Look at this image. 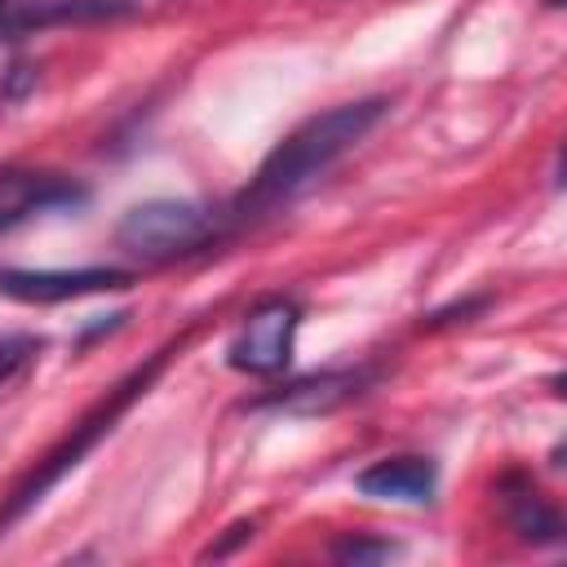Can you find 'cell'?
Here are the masks:
<instances>
[{
    "mask_svg": "<svg viewBox=\"0 0 567 567\" xmlns=\"http://www.w3.org/2000/svg\"><path fill=\"white\" fill-rule=\"evenodd\" d=\"M385 115V97H363V102H341L323 115H310L301 128H292L257 168L252 186L239 195L235 213L239 217H261L301 195L323 168H332L350 146H359L372 124Z\"/></svg>",
    "mask_w": 567,
    "mask_h": 567,
    "instance_id": "1",
    "label": "cell"
},
{
    "mask_svg": "<svg viewBox=\"0 0 567 567\" xmlns=\"http://www.w3.org/2000/svg\"><path fill=\"white\" fill-rule=\"evenodd\" d=\"M164 354H168V350H164ZM164 354H155V359H151L146 368H137L133 377H124V381L115 385V394H111L106 403H97V408H93V412H89V416H84V421H80V425H75V430H71V434H66V439L44 456V461H40V470H35V474H31V478L9 496V505L0 509V536H4V532H9L27 509H35V505L44 501V492H49V487H58V483H62V478H66V474H71V470H75V465L97 447V439H102V434H111V425L124 416V408H128V403H133V399L155 381V372L164 368Z\"/></svg>",
    "mask_w": 567,
    "mask_h": 567,
    "instance_id": "2",
    "label": "cell"
},
{
    "mask_svg": "<svg viewBox=\"0 0 567 567\" xmlns=\"http://www.w3.org/2000/svg\"><path fill=\"white\" fill-rule=\"evenodd\" d=\"M217 235V213L186 204V199H146L128 208L115 226L120 248L146 257V261H168L190 248H204Z\"/></svg>",
    "mask_w": 567,
    "mask_h": 567,
    "instance_id": "3",
    "label": "cell"
},
{
    "mask_svg": "<svg viewBox=\"0 0 567 567\" xmlns=\"http://www.w3.org/2000/svg\"><path fill=\"white\" fill-rule=\"evenodd\" d=\"M297 323H301L297 301H284V297L261 301V306L244 319V328L235 332V341H230V350H226V363L239 368V372H257V377L284 372L288 359H292Z\"/></svg>",
    "mask_w": 567,
    "mask_h": 567,
    "instance_id": "4",
    "label": "cell"
},
{
    "mask_svg": "<svg viewBox=\"0 0 567 567\" xmlns=\"http://www.w3.org/2000/svg\"><path fill=\"white\" fill-rule=\"evenodd\" d=\"M111 288H133V270L120 266H80V270H0V297L13 301H71L84 292H111Z\"/></svg>",
    "mask_w": 567,
    "mask_h": 567,
    "instance_id": "5",
    "label": "cell"
},
{
    "mask_svg": "<svg viewBox=\"0 0 567 567\" xmlns=\"http://www.w3.org/2000/svg\"><path fill=\"white\" fill-rule=\"evenodd\" d=\"M89 190L62 173H35V168H0V230L27 221L31 213L49 208H80Z\"/></svg>",
    "mask_w": 567,
    "mask_h": 567,
    "instance_id": "6",
    "label": "cell"
},
{
    "mask_svg": "<svg viewBox=\"0 0 567 567\" xmlns=\"http://www.w3.org/2000/svg\"><path fill=\"white\" fill-rule=\"evenodd\" d=\"M372 368H346V372H319V377H306L279 394H266L257 399L252 408H275V412H292V416H319V412H332L350 399H359L368 385H372Z\"/></svg>",
    "mask_w": 567,
    "mask_h": 567,
    "instance_id": "7",
    "label": "cell"
},
{
    "mask_svg": "<svg viewBox=\"0 0 567 567\" xmlns=\"http://www.w3.org/2000/svg\"><path fill=\"white\" fill-rule=\"evenodd\" d=\"M434 461L430 456H385L354 474V487L372 501H430L434 492Z\"/></svg>",
    "mask_w": 567,
    "mask_h": 567,
    "instance_id": "8",
    "label": "cell"
},
{
    "mask_svg": "<svg viewBox=\"0 0 567 567\" xmlns=\"http://www.w3.org/2000/svg\"><path fill=\"white\" fill-rule=\"evenodd\" d=\"M509 527L523 536V540H532V545H558L563 540V518H558V509L540 496V492H518V496H509Z\"/></svg>",
    "mask_w": 567,
    "mask_h": 567,
    "instance_id": "9",
    "label": "cell"
},
{
    "mask_svg": "<svg viewBox=\"0 0 567 567\" xmlns=\"http://www.w3.org/2000/svg\"><path fill=\"white\" fill-rule=\"evenodd\" d=\"M35 350H40V341L35 337H27V332H13V337H0V390L35 359Z\"/></svg>",
    "mask_w": 567,
    "mask_h": 567,
    "instance_id": "10",
    "label": "cell"
},
{
    "mask_svg": "<svg viewBox=\"0 0 567 567\" xmlns=\"http://www.w3.org/2000/svg\"><path fill=\"white\" fill-rule=\"evenodd\" d=\"M390 554H394V545L390 540H372V536H346V540L332 545V558H341V563H381Z\"/></svg>",
    "mask_w": 567,
    "mask_h": 567,
    "instance_id": "11",
    "label": "cell"
},
{
    "mask_svg": "<svg viewBox=\"0 0 567 567\" xmlns=\"http://www.w3.org/2000/svg\"><path fill=\"white\" fill-rule=\"evenodd\" d=\"M244 540H252V523H235V527H226V536L217 540V545H208L204 549V558H226L230 549H239Z\"/></svg>",
    "mask_w": 567,
    "mask_h": 567,
    "instance_id": "12",
    "label": "cell"
},
{
    "mask_svg": "<svg viewBox=\"0 0 567 567\" xmlns=\"http://www.w3.org/2000/svg\"><path fill=\"white\" fill-rule=\"evenodd\" d=\"M31 84H35V71H31V66H22V62H13V66H9V84H4V97H22Z\"/></svg>",
    "mask_w": 567,
    "mask_h": 567,
    "instance_id": "13",
    "label": "cell"
},
{
    "mask_svg": "<svg viewBox=\"0 0 567 567\" xmlns=\"http://www.w3.org/2000/svg\"><path fill=\"white\" fill-rule=\"evenodd\" d=\"M13 13H18V0H0V40H18Z\"/></svg>",
    "mask_w": 567,
    "mask_h": 567,
    "instance_id": "14",
    "label": "cell"
}]
</instances>
